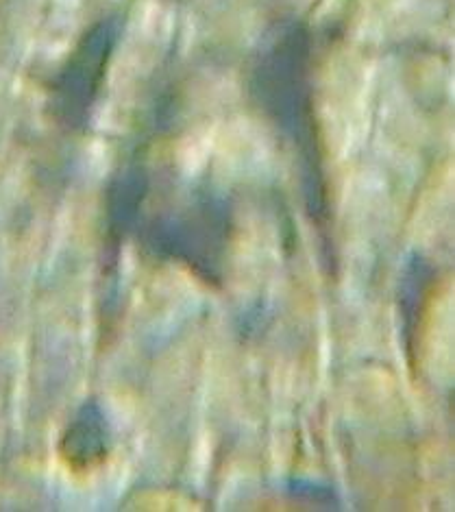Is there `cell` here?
I'll return each instance as SVG.
<instances>
[{"instance_id":"obj_1","label":"cell","mask_w":455,"mask_h":512,"mask_svg":"<svg viewBox=\"0 0 455 512\" xmlns=\"http://www.w3.org/2000/svg\"><path fill=\"white\" fill-rule=\"evenodd\" d=\"M109 454H112V428L101 406L88 401L61 434L59 456L72 473H92L105 465Z\"/></svg>"},{"instance_id":"obj_2","label":"cell","mask_w":455,"mask_h":512,"mask_svg":"<svg viewBox=\"0 0 455 512\" xmlns=\"http://www.w3.org/2000/svg\"><path fill=\"white\" fill-rule=\"evenodd\" d=\"M436 286L434 271L425 264H412L401 279L399 290V310H401V325H403V343L412 353L421 347V334L425 329V319L429 312V301H432Z\"/></svg>"}]
</instances>
